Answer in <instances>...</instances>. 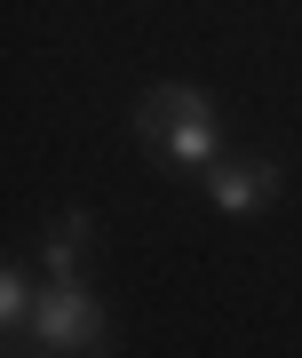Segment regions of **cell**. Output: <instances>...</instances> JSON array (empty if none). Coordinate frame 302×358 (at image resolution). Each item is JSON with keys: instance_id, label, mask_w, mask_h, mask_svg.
<instances>
[{"instance_id": "cell-1", "label": "cell", "mask_w": 302, "mask_h": 358, "mask_svg": "<svg viewBox=\"0 0 302 358\" xmlns=\"http://www.w3.org/2000/svg\"><path fill=\"white\" fill-rule=\"evenodd\" d=\"M143 128L159 136L175 159H207V152H215V112H207V96H199V88H151Z\"/></svg>"}, {"instance_id": "cell-2", "label": "cell", "mask_w": 302, "mask_h": 358, "mask_svg": "<svg viewBox=\"0 0 302 358\" xmlns=\"http://www.w3.org/2000/svg\"><path fill=\"white\" fill-rule=\"evenodd\" d=\"M32 327H40V343H48V350H88L96 334H103V319H96V303H88V294H80V287H64V279H56L48 294H40Z\"/></svg>"}, {"instance_id": "cell-4", "label": "cell", "mask_w": 302, "mask_h": 358, "mask_svg": "<svg viewBox=\"0 0 302 358\" xmlns=\"http://www.w3.org/2000/svg\"><path fill=\"white\" fill-rule=\"evenodd\" d=\"M24 310H32V287L8 271V287H0V319H8V327H24Z\"/></svg>"}, {"instance_id": "cell-3", "label": "cell", "mask_w": 302, "mask_h": 358, "mask_svg": "<svg viewBox=\"0 0 302 358\" xmlns=\"http://www.w3.org/2000/svg\"><path fill=\"white\" fill-rule=\"evenodd\" d=\"M263 192H271V167H223V176H215V199H223L231 215H254Z\"/></svg>"}]
</instances>
